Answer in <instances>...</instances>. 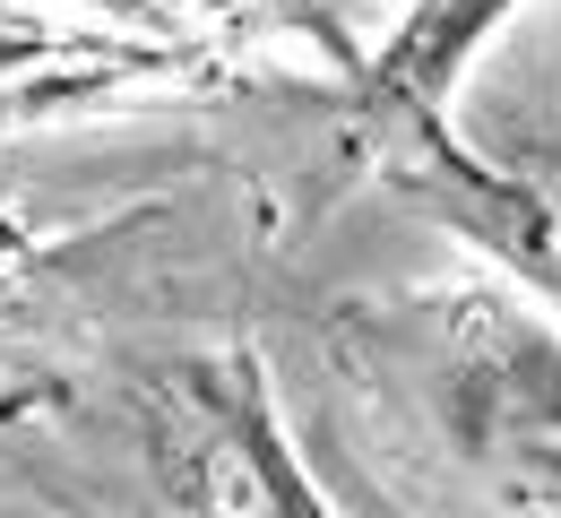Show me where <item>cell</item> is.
Here are the masks:
<instances>
[{
  "mask_svg": "<svg viewBox=\"0 0 561 518\" xmlns=\"http://www.w3.org/2000/svg\"><path fill=\"white\" fill-rule=\"evenodd\" d=\"M380 371L510 510L561 518V337L501 295H423L371 320Z\"/></svg>",
  "mask_w": 561,
  "mask_h": 518,
  "instance_id": "obj_1",
  "label": "cell"
}]
</instances>
